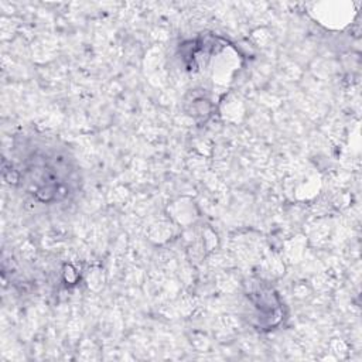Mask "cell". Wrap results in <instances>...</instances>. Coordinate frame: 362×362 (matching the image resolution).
Segmentation results:
<instances>
[{
  "label": "cell",
  "mask_w": 362,
  "mask_h": 362,
  "mask_svg": "<svg viewBox=\"0 0 362 362\" xmlns=\"http://www.w3.org/2000/svg\"><path fill=\"white\" fill-rule=\"evenodd\" d=\"M11 184L34 202L65 206L82 191V171L69 146L57 136L17 134L11 147Z\"/></svg>",
  "instance_id": "6da1fadb"
}]
</instances>
